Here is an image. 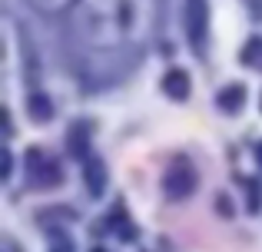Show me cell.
I'll use <instances>...</instances> for the list:
<instances>
[{"instance_id":"6da1fadb","label":"cell","mask_w":262,"mask_h":252,"mask_svg":"<svg viewBox=\"0 0 262 252\" xmlns=\"http://www.w3.org/2000/svg\"><path fill=\"white\" fill-rule=\"evenodd\" d=\"M153 27L156 0H77L70 7V37L96 66L136 60Z\"/></svg>"},{"instance_id":"7a4b0ae2","label":"cell","mask_w":262,"mask_h":252,"mask_svg":"<svg viewBox=\"0 0 262 252\" xmlns=\"http://www.w3.org/2000/svg\"><path fill=\"white\" fill-rule=\"evenodd\" d=\"M186 37H189L192 50L203 53L206 50V33H209V0H186Z\"/></svg>"},{"instance_id":"3957f363","label":"cell","mask_w":262,"mask_h":252,"mask_svg":"<svg viewBox=\"0 0 262 252\" xmlns=\"http://www.w3.org/2000/svg\"><path fill=\"white\" fill-rule=\"evenodd\" d=\"M163 189H166L169 199H183L196 189V169L189 159H173L169 169L163 173Z\"/></svg>"},{"instance_id":"277c9868","label":"cell","mask_w":262,"mask_h":252,"mask_svg":"<svg viewBox=\"0 0 262 252\" xmlns=\"http://www.w3.org/2000/svg\"><path fill=\"white\" fill-rule=\"evenodd\" d=\"M163 90H166V97H173V100L189 97V77H186V70H169L166 77H163Z\"/></svg>"},{"instance_id":"5b68a950","label":"cell","mask_w":262,"mask_h":252,"mask_svg":"<svg viewBox=\"0 0 262 252\" xmlns=\"http://www.w3.org/2000/svg\"><path fill=\"white\" fill-rule=\"evenodd\" d=\"M83 176H86L90 193H93V196H100V193H103V186H106V169H103V163H100V159H86Z\"/></svg>"},{"instance_id":"8992f818","label":"cell","mask_w":262,"mask_h":252,"mask_svg":"<svg viewBox=\"0 0 262 252\" xmlns=\"http://www.w3.org/2000/svg\"><path fill=\"white\" fill-rule=\"evenodd\" d=\"M243 100H246V93H243V86H226L223 93H219V106H223V110H239V106H243Z\"/></svg>"},{"instance_id":"52a82bcc","label":"cell","mask_w":262,"mask_h":252,"mask_svg":"<svg viewBox=\"0 0 262 252\" xmlns=\"http://www.w3.org/2000/svg\"><path fill=\"white\" fill-rule=\"evenodd\" d=\"M30 113H33V120H40V123H43V120L53 117V106L47 103L40 93H33V97H30Z\"/></svg>"},{"instance_id":"ba28073f","label":"cell","mask_w":262,"mask_h":252,"mask_svg":"<svg viewBox=\"0 0 262 252\" xmlns=\"http://www.w3.org/2000/svg\"><path fill=\"white\" fill-rule=\"evenodd\" d=\"M40 13H60V10H70L77 0H30Z\"/></svg>"},{"instance_id":"9c48e42d","label":"cell","mask_w":262,"mask_h":252,"mask_svg":"<svg viewBox=\"0 0 262 252\" xmlns=\"http://www.w3.org/2000/svg\"><path fill=\"white\" fill-rule=\"evenodd\" d=\"M70 149H73V153H83V149H86V143H83V129H80V126H73V136H70Z\"/></svg>"},{"instance_id":"30bf717a","label":"cell","mask_w":262,"mask_h":252,"mask_svg":"<svg viewBox=\"0 0 262 252\" xmlns=\"http://www.w3.org/2000/svg\"><path fill=\"white\" fill-rule=\"evenodd\" d=\"M50 252H70V242L60 239V242H57V249H50Z\"/></svg>"},{"instance_id":"8fae6325","label":"cell","mask_w":262,"mask_h":252,"mask_svg":"<svg viewBox=\"0 0 262 252\" xmlns=\"http://www.w3.org/2000/svg\"><path fill=\"white\" fill-rule=\"evenodd\" d=\"M259 159H262V149H259Z\"/></svg>"}]
</instances>
